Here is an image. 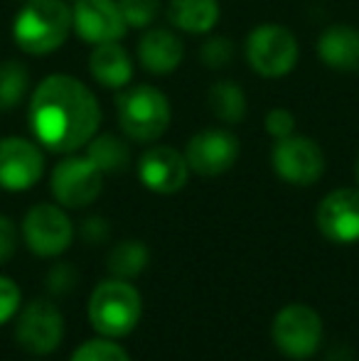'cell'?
<instances>
[{
  "mask_svg": "<svg viewBox=\"0 0 359 361\" xmlns=\"http://www.w3.org/2000/svg\"><path fill=\"white\" fill-rule=\"evenodd\" d=\"M273 344L291 359H308L322 342V317L303 302L286 305L273 317Z\"/></svg>",
  "mask_w": 359,
  "mask_h": 361,
  "instance_id": "obj_6",
  "label": "cell"
},
{
  "mask_svg": "<svg viewBox=\"0 0 359 361\" xmlns=\"http://www.w3.org/2000/svg\"><path fill=\"white\" fill-rule=\"evenodd\" d=\"M317 228L335 243L359 241V190H335L317 207Z\"/></svg>",
  "mask_w": 359,
  "mask_h": 361,
  "instance_id": "obj_15",
  "label": "cell"
},
{
  "mask_svg": "<svg viewBox=\"0 0 359 361\" xmlns=\"http://www.w3.org/2000/svg\"><path fill=\"white\" fill-rule=\"evenodd\" d=\"M15 248H18V226L13 219L0 214V266L13 258Z\"/></svg>",
  "mask_w": 359,
  "mask_h": 361,
  "instance_id": "obj_30",
  "label": "cell"
},
{
  "mask_svg": "<svg viewBox=\"0 0 359 361\" xmlns=\"http://www.w3.org/2000/svg\"><path fill=\"white\" fill-rule=\"evenodd\" d=\"M266 130L276 140L288 138V135L296 133V116L286 109H273L266 114Z\"/></svg>",
  "mask_w": 359,
  "mask_h": 361,
  "instance_id": "obj_29",
  "label": "cell"
},
{
  "mask_svg": "<svg viewBox=\"0 0 359 361\" xmlns=\"http://www.w3.org/2000/svg\"><path fill=\"white\" fill-rule=\"evenodd\" d=\"M44 172V155L32 140L0 138V190L23 192L39 182Z\"/></svg>",
  "mask_w": 359,
  "mask_h": 361,
  "instance_id": "obj_12",
  "label": "cell"
},
{
  "mask_svg": "<svg viewBox=\"0 0 359 361\" xmlns=\"http://www.w3.org/2000/svg\"><path fill=\"white\" fill-rule=\"evenodd\" d=\"M116 116L126 138L153 143L170 126V101L160 89L148 84L130 86L116 99Z\"/></svg>",
  "mask_w": 359,
  "mask_h": 361,
  "instance_id": "obj_4",
  "label": "cell"
},
{
  "mask_svg": "<svg viewBox=\"0 0 359 361\" xmlns=\"http://www.w3.org/2000/svg\"><path fill=\"white\" fill-rule=\"evenodd\" d=\"M104 190V172L89 157L69 155L52 172V195L59 207L82 209L96 202Z\"/></svg>",
  "mask_w": 359,
  "mask_h": 361,
  "instance_id": "obj_9",
  "label": "cell"
},
{
  "mask_svg": "<svg viewBox=\"0 0 359 361\" xmlns=\"http://www.w3.org/2000/svg\"><path fill=\"white\" fill-rule=\"evenodd\" d=\"M77 271H74L72 263H59L52 271L47 273V290L52 295H69L74 288H77Z\"/></svg>",
  "mask_w": 359,
  "mask_h": 361,
  "instance_id": "obj_27",
  "label": "cell"
},
{
  "mask_svg": "<svg viewBox=\"0 0 359 361\" xmlns=\"http://www.w3.org/2000/svg\"><path fill=\"white\" fill-rule=\"evenodd\" d=\"M74 32L89 44L118 42L128 25L118 8V0H74Z\"/></svg>",
  "mask_w": 359,
  "mask_h": 361,
  "instance_id": "obj_13",
  "label": "cell"
},
{
  "mask_svg": "<svg viewBox=\"0 0 359 361\" xmlns=\"http://www.w3.org/2000/svg\"><path fill=\"white\" fill-rule=\"evenodd\" d=\"M239 140L224 128H207L192 135L185 147V160L190 172L202 177H219L239 160Z\"/></svg>",
  "mask_w": 359,
  "mask_h": 361,
  "instance_id": "obj_11",
  "label": "cell"
},
{
  "mask_svg": "<svg viewBox=\"0 0 359 361\" xmlns=\"http://www.w3.org/2000/svg\"><path fill=\"white\" fill-rule=\"evenodd\" d=\"M72 30V8L64 0H28L15 18L13 37L23 52L39 57L62 47Z\"/></svg>",
  "mask_w": 359,
  "mask_h": 361,
  "instance_id": "obj_2",
  "label": "cell"
},
{
  "mask_svg": "<svg viewBox=\"0 0 359 361\" xmlns=\"http://www.w3.org/2000/svg\"><path fill=\"white\" fill-rule=\"evenodd\" d=\"M246 62L264 79H278L298 64V39L283 25H259L246 37Z\"/></svg>",
  "mask_w": 359,
  "mask_h": 361,
  "instance_id": "obj_5",
  "label": "cell"
},
{
  "mask_svg": "<svg viewBox=\"0 0 359 361\" xmlns=\"http://www.w3.org/2000/svg\"><path fill=\"white\" fill-rule=\"evenodd\" d=\"M89 72L106 89H126L133 79V62L118 42L96 44L89 57Z\"/></svg>",
  "mask_w": 359,
  "mask_h": 361,
  "instance_id": "obj_18",
  "label": "cell"
},
{
  "mask_svg": "<svg viewBox=\"0 0 359 361\" xmlns=\"http://www.w3.org/2000/svg\"><path fill=\"white\" fill-rule=\"evenodd\" d=\"M23 238L39 258L62 256L74 238V226L62 207L35 204L23 219Z\"/></svg>",
  "mask_w": 359,
  "mask_h": 361,
  "instance_id": "obj_8",
  "label": "cell"
},
{
  "mask_svg": "<svg viewBox=\"0 0 359 361\" xmlns=\"http://www.w3.org/2000/svg\"><path fill=\"white\" fill-rule=\"evenodd\" d=\"M219 0H173L168 20L187 35H205L219 23Z\"/></svg>",
  "mask_w": 359,
  "mask_h": 361,
  "instance_id": "obj_19",
  "label": "cell"
},
{
  "mask_svg": "<svg viewBox=\"0 0 359 361\" xmlns=\"http://www.w3.org/2000/svg\"><path fill=\"white\" fill-rule=\"evenodd\" d=\"M128 27H150L160 15V0H118Z\"/></svg>",
  "mask_w": 359,
  "mask_h": 361,
  "instance_id": "obj_25",
  "label": "cell"
},
{
  "mask_svg": "<svg viewBox=\"0 0 359 361\" xmlns=\"http://www.w3.org/2000/svg\"><path fill=\"white\" fill-rule=\"evenodd\" d=\"M355 177H357V185H359V155H357V162H355Z\"/></svg>",
  "mask_w": 359,
  "mask_h": 361,
  "instance_id": "obj_32",
  "label": "cell"
},
{
  "mask_svg": "<svg viewBox=\"0 0 359 361\" xmlns=\"http://www.w3.org/2000/svg\"><path fill=\"white\" fill-rule=\"evenodd\" d=\"M317 54L330 69L359 72V30L352 25H330L317 39Z\"/></svg>",
  "mask_w": 359,
  "mask_h": 361,
  "instance_id": "obj_17",
  "label": "cell"
},
{
  "mask_svg": "<svg viewBox=\"0 0 359 361\" xmlns=\"http://www.w3.org/2000/svg\"><path fill=\"white\" fill-rule=\"evenodd\" d=\"M138 177L155 195H175L190 180V165L175 147L158 145L143 152L138 162Z\"/></svg>",
  "mask_w": 359,
  "mask_h": 361,
  "instance_id": "obj_14",
  "label": "cell"
},
{
  "mask_svg": "<svg viewBox=\"0 0 359 361\" xmlns=\"http://www.w3.org/2000/svg\"><path fill=\"white\" fill-rule=\"evenodd\" d=\"M109 233H111V226H109V221H106L104 216H89V219H84V224H82V236H84V241H89V243H104L106 238H109Z\"/></svg>",
  "mask_w": 359,
  "mask_h": 361,
  "instance_id": "obj_31",
  "label": "cell"
},
{
  "mask_svg": "<svg viewBox=\"0 0 359 361\" xmlns=\"http://www.w3.org/2000/svg\"><path fill=\"white\" fill-rule=\"evenodd\" d=\"M101 109L96 96L69 74H52L32 91L30 126L52 152H74L96 135Z\"/></svg>",
  "mask_w": 359,
  "mask_h": 361,
  "instance_id": "obj_1",
  "label": "cell"
},
{
  "mask_svg": "<svg viewBox=\"0 0 359 361\" xmlns=\"http://www.w3.org/2000/svg\"><path fill=\"white\" fill-rule=\"evenodd\" d=\"M200 59L209 69H224L234 59V42L229 37H209L200 47Z\"/></svg>",
  "mask_w": 359,
  "mask_h": 361,
  "instance_id": "obj_26",
  "label": "cell"
},
{
  "mask_svg": "<svg viewBox=\"0 0 359 361\" xmlns=\"http://www.w3.org/2000/svg\"><path fill=\"white\" fill-rule=\"evenodd\" d=\"M20 310V288L13 278L0 276V324L10 322Z\"/></svg>",
  "mask_w": 359,
  "mask_h": 361,
  "instance_id": "obj_28",
  "label": "cell"
},
{
  "mask_svg": "<svg viewBox=\"0 0 359 361\" xmlns=\"http://www.w3.org/2000/svg\"><path fill=\"white\" fill-rule=\"evenodd\" d=\"M87 157L101 172H123L130 165V147L114 133H96L87 143Z\"/></svg>",
  "mask_w": 359,
  "mask_h": 361,
  "instance_id": "obj_21",
  "label": "cell"
},
{
  "mask_svg": "<svg viewBox=\"0 0 359 361\" xmlns=\"http://www.w3.org/2000/svg\"><path fill=\"white\" fill-rule=\"evenodd\" d=\"M207 104H209L212 114L217 116L224 123L234 126L241 123L246 118V96L244 89L234 81L224 79L217 81V84L209 86V94H207Z\"/></svg>",
  "mask_w": 359,
  "mask_h": 361,
  "instance_id": "obj_20",
  "label": "cell"
},
{
  "mask_svg": "<svg viewBox=\"0 0 359 361\" xmlns=\"http://www.w3.org/2000/svg\"><path fill=\"white\" fill-rule=\"evenodd\" d=\"M69 361H130V357L126 354L123 347L114 342L109 337H99V339H89L84 342L77 352L72 354Z\"/></svg>",
  "mask_w": 359,
  "mask_h": 361,
  "instance_id": "obj_24",
  "label": "cell"
},
{
  "mask_svg": "<svg viewBox=\"0 0 359 361\" xmlns=\"http://www.w3.org/2000/svg\"><path fill=\"white\" fill-rule=\"evenodd\" d=\"M148 263H150V251L143 241H123L116 248H111L106 266H109L114 278L133 281V278H138L148 268Z\"/></svg>",
  "mask_w": 359,
  "mask_h": 361,
  "instance_id": "obj_22",
  "label": "cell"
},
{
  "mask_svg": "<svg viewBox=\"0 0 359 361\" xmlns=\"http://www.w3.org/2000/svg\"><path fill=\"white\" fill-rule=\"evenodd\" d=\"M143 314V298L123 278H111L96 286L89 298V322L101 337L118 339L135 329Z\"/></svg>",
  "mask_w": 359,
  "mask_h": 361,
  "instance_id": "obj_3",
  "label": "cell"
},
{
  "mask_svg": "<svg viewBox=\"0 0 359 361\" xmlns=\"http://www.w3.org/2000/svg\"><path fill=\"white\" fill-rule=\"evenodd\" d=\"M25 3H28V0H25Z\"/></svg>",
  "mask_w": 359,
  "mask_h": 361,
  "instance_id": "obj_33",
  "label": "cell"
},
{
  "mask_svg": "<svg viewBox=\"0 0 359 361\" xmlns=\"http://www.w3.org/2000/svg\"><path fill=\"white\" fill-rule=\"evenodd\" d=\"M182 42L175 32L165 27H153L140 37L138 42V59L140 67L150 74H170L182 62Z\"/></svg>",
  "mask_w": 359,
  "mask_h": 361,
  "instance_id": "obj_16",
  "label": "cell"
},
{
  "mask_svg": "<svg viewBox=\"0 0 359 361\" xmlns=\"http://www.w3.org/2000/svg\"><path fill=\"white\" fill-rule=\"evenodd\" d=\"M15 339L30 354H52L64 339V317L49 300H32L15 322Z\"/></svg>",
  "mask_w": 359,
  "mask_h": 361,
  "instance_id": "obj_10",
  "label": "cell"
},
{
  "mask_svg": "<svg viewBox=\"0 0 359 361\" xmlns=\"http://www.w3.org/2000/svg\"><path fill=\"white\" fill-rule=\"evenodd\" d=\"M30 86V72L18 59L0 62V111H13L23 104Z\"/></svg>",
  "mask_w": 359,
  "mask_h": 361,
  "instance_id": "obj_23",
  "label": "cell"
},
{
  "mask_svg": "<svg viewBox=\"0 0 359 361\" xmlns=\"http://www.w3.org/2000/svg\"><path fill=\"white\" fill-rule=\"evenodd\" d=\"M271 165L283 182L296 187H310L325 172V155L315 140L305 135H288L276 140L271 150Z\"/></svg>",
  "mask_w": 359,
  "mask_h": 361,
  "instance_id": "obj_7",
  "label": "cell"
}]
</instances>
